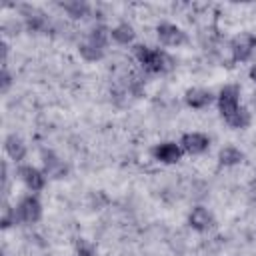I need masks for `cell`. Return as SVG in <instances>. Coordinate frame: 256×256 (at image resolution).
Segmentation results:
<instances>
[{
  "label": "cell",
  "mask_w": 256,
  "mask_h": 256,
  "mask_svg": "<svg viewBox=\"0 0 256 256\" xmlns=\"http://www.w3.org/2000/svg\"><path fill=\"white\" fill-rule=\"evenodd\" d=\"M156 36H158L160 44H164V46H182L188 40L186 32L172 22H160L156 26Z\"/></svg>",
  "instance_id": "5b68a950"
},
{
  "label": "cell",
  "mask_w": 256,
  "mask_h": 256,
  "mask_svg": "<svg viewBox=\"0 0 256 256\" xmlns=\"http://www.w3.org/2000/svg\"><path fill=\"white\" fill-rule=\"evenodd\" d=\"M248 74H250V80H254V82H256V64H252V66H250V72H248Z\"/></svg>",
  "instance_id": "44dd1931"
},
{
  "label": "cell",
  "mask_w": 256,
  "mask_h": 256,
  "mask_svg": "<svg viewBox=\"0 0 256 256\" xmlns=\"http://www.w3.org/2000/svg\"><path fill=\"white\" fill-rule=\"evenodd\" d=\"M134 36H136L134 28H132L130 24H126V22H122V24L110 28V38H112L116 44H130V42L134 40Z\"/></svg>",
  "instance_id": "5bb4252c"
},
{
  "label": "cell",
  "mask_w": 256,
  "mask_h": 256,
  "mask_svg": "<svg viewBox=\"0 0 256 256\" xmlns=\"http://www.w3.org/2000/svg\"><path fill=\"white\" fill-rule=\"evenodd\" d=\"M18 218H16V208L4 204V210H2V228H8L12 224H16Z\"/></svg>",
  "instance_id": "d6986e66"
},
{
  "label": "cell",
  "mask_w": 256,
  "mask_h": 256,
  "mask_svg": "<svg viewBox=\"0 0 256 256\" xmlns=\"http://www.w3.org/2000/svg\"><path fill=\"white\" fill-rule=\"evenodd\" d=\"M4 150H6V154H8L14 162H22L24 156H26V144H24V140H22L20 136H16V134L6 136V140H4Z\"/></svg>",
  "instance_id": "7c38bea8"
},
{
  "label": "cell",
  "mask_w": 256,
  "mask_h": 256,
  "mask_svg": "<svg viewBox=\"0 0 256 256\" xmlns=\"http://www.w3.org/2000/svg\"><path fill=\"white\" fill-rule=\"evenodd\" d=\"M230 52H232V58L236 62L250 60L252 54L256 52V36L250 34V32H244V34L234 36L232 42H230Z\"/></svg>",
  "instance_id": "3957f363"
},
{
  "label": "cell",
  "mask_w": 256,
  "mask_h": 256,
  "mask_svg": "<svg viewBox=\"0 0 256 256\" xmlns=\"http://www.w3.org/2000/svg\"><path fill=\"white\" fill-rule=\"evenodd\" d=\"M188 224H190V228L196 230V232H206V230H210V228L214 226V216H212V212H210L208 208L196 206V208H192V212L188 214Z\"/></svg>",
  "instance_id": "9c48e42d"
},
{
  "label": "cell",
  "mask_w": 256,
  "mask_h": 256,
  "mask_svg": "<svg viewBox=\"0 0 256 256\" xmlns=\"http://www.w3.org/2000/svg\"><path fill=\"white\" fill-rule=\"evenodd\" d=\"M182 154H184V150L176 142H160L152 148L154 160H158L162 164H176L182 158Z\"/></svg>",
  "instance_id": "ba28073f"
},
{
  "label": "cell",
  "mask_w": 256,
  "mask_h": 256,
  "mask_svg": "<svg viewBox=\"0 0 256 256\" xmlns=\"http://www.w3.org/2000/svg\"><path fill=\"white\" fill-rule=\"evenodd\" d=\"M134 58L138 60V64H142L144 70H148L152 74H164V72H170L174 68V58L160 48L136 44L134 46Z\"/></svg>",
  "instance_id": "6da1fadb"
},
{
  "label": "cell",
  "mask_w": 256,
  "mask_h": 256,
  "mask_svg": "<svg viewBox=\"0 0 256 256\" xmlns=\"http://www.w3.org/2000/svg\"><path fill=\"white\" fill-rule=\"evenodd\" d=\"M76 252H78V256H94L96 254V244L88 238H80L76 242Z\"/></svg>",
  "instance_id": "ac0fdd59"
},
{
  "label": "cell",
  "mask_w": 256,
  "mask_h": 256,
  "mask_svg": "<svg viewBox=\"0 0 256 256\" xmlns=\"http://www.w3.org/2000/svg\"><path fill=\"white\" fill-rule=\"evenodd\" d=\"M10 82H12V76L8 74V70H6V66L2 68V92H6L8 88H10Z\"/></svg>",
  "instance_id": "ffe728a7"
},
{
  "label": "cell",
  "mask_w": 256,
  "mask_h": 256,
  "mask_svg": "<svg viewBox=\"0 0 256 256\" xmlns=\"http://www.w3.org/2000/svg\"><path fill=\"white\" fill-rule=\"evenodd\" d=\"M216 98H218V110H220V114H222L224 120L228 116H232L240 108V88L236 84H226L218 92Z\"/></svg>",
  "instance_id": "277c9868"
},
{
  "label": "cell",
  "mask_w": 256,
  "mask_h": 256,
  "mask_svg": "<svg viewBox=\"0 0 256 256\" xmlns=\"http://www.w3.org/2000/svg\"><path fill=\"white\" fill-rule=\"evenodd\" d=\"M14 208H16V218H18V222L34 224V222H38V220L42 218V202L38 200L36 194H26V196H22Z\"/></svg>",
  "instance_id": "7a4b0ae2"
},
{
  "label": "cell",
  "mask_w": 256,
  "mask_h": 256,
  "mask_svg": "<svg viewBox=\"0 0 256 256\" xmlns=\"http://www.w3.org/2000/svg\"><path fill=\"white\" fill-rule=\"evenodd\" d=\"M242 160H244V154H242V150L236 148V146H224V148L218 152V162H220L222 166H236V164H240Z\"/></svg>",
  "instance_id": "9a60e30c"
},
{
  "label": "cell",
  "mask_w": 256,
  "mask_h": 256,
  "mask_svg": "<svg viewBox=\"0 0 256 256\" xmlns=\"http://www.w3.org/2000/svg\"><path fill=\"white\" fill-rule=\"evenodd\" d=\"M184 100H186V104L190 108L200 110V108L210 106V102L214 100V94L210 90H206V88H190V90H186Z\"/></svg>",
  "instance_id": "30bf717a"
},
{
  "label": "cell",
  "mask_w": 256,
  "mask_h": 256,
  "mask_svg": "<svg viewBox=\"0 0 256 256\" xmlns=\"http://www.w3.org/2000/svg\"><path fill=\"white\" fill-rule=\"evenodd\" d=\"M78 52H80V56H82L84 60L96 62V60H102V58H104L106 48H102V46H98L96 42H92L90 38H86V40L78 46Z\"/></svg>",
  "instance_id": "4fadbf2b"
},
{
  "label": "cell",
  "mask_w": 256,
  "mask_h": 256,
  "mask_svg": "<svg viewBox=\"0 0 256 256\" xmlns=\"http://www.w3.org/2000/svg\"><path fill=\"white\" fill-rule=\"evenodd\" d=\"M180 148L190 154V156H198V154H204L210 146V138L202 132H186L182 138H180Z\"/></svg>",
  "instance_id": "8992f818"
},
{
  "label": "cell",
  "mask_w": 256,
  "mask_h": 256,
  "mask_svg": "<svg viewBox=\"0 0 256 256\" xmlns=\"http://www.w3.org/2000/svg\"><path fill=\"white\" fill-rule=\"evenodd\" d=\"M18 178L26 184V188L30 192H40L44 186H46V174L42 170H38L36 166H30V164H24V166H18L16 170Z\"/></svg>",
  "instance_id": "52a82bcc"
},
{
  "label": "cell",
  "mask_w": 256,
  "mask_h": 256,
  "mask_svg": "<svg viewBox=\"0 0 256 256\" xmlns=\"http://www.w3.org/2000/svg\"><path fill=\"white\" fill-rule=\"evenodd\" d=\"M60 8L64 12H68V16H72V18H86L90 14V6L86 2H78V0H74V2H60Z\"/></svg>",
  "instance_id": "2e32d148"
},
{
  "label": "cell",
  "mask_w": 256,
  "mask_h": 256,
  "mask_svg": "<svg viewBox=\"0 0 256 256\" xmlns=\"http://www.w3.org/2000/svg\"><path fill=\"white\" fill-rule=\"evenodd\" d=\"M230 128H236V130H240V128H246L248 124H250V112H248V108H244V106H240L232 116H228L226 120H224Z\"/></svg>",
  "instance_id": "e0dca14e"
},
{
  "label": "cell",
  "mask_w": 256,
  "mask_h": 256,
  "mask_svg": "<svg viewBox=\"0 0 256 256\" xmlns=\"http://www.w3.org/2000/svg\"><path fill=\"white\" fill-rule=\"evenodd\" d=\"M42 162H44V174H46V176L60 178V176L66 172L64 162H62L52 150H42Z\"/></svg>",
  "instance_id": "8fae6325"
}]
</instances>
